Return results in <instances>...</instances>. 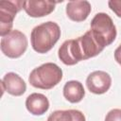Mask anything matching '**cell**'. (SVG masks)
<instances>
[{
    "label": "cell",
    "instance_id": "1",
    "mask_svg": "<svg viewBox=\"0 0 121 121\" xmlns=\"http://www.w3.org/2000/svg\"><path fill=\"white\" fill-rule=\"evenodd\" d=\"M103 49L94 38L91 30H88L77 39H70L63 42L59 48L58 56L65 65H75L80 60L97 56Z\"/></svg>",
    "mask_w": 121,
    "mask_h": 121
},
{
    "label": "cell",
    "instance_id": "5",
    "mask_svg": "<svg viewBox=\"0 0 121 121\" xmlns=\"http://www.w3.org/2000/svg\"><path fill=\"white\" fill-rule=\"evenodd\" d=\"M28 45L26 36L18 29L11 30L9 34L1 38V51L10 59L20 58L26 50Z\"/></svg>",
    "mask_w": 121,
    "mask_h": 121
},
{
    "label": "cell",
    "instance_id": "6",
    "mask_svg": "<svg viewBox=\"0 0 121 121\" xmlns=\"http://www.w3.org/2000/svg\"><path fill=\"white\" fill-rule=\"evenodd\" d=\"M24 1H1L0 2V35L6 36L11 31L13 20L16 14L23 9Z\"/></svg>",
    "mask_w": 121,
    "mask_h": 121
},
{
    "label": "cell",
    "instance_id": "12",
    "mask_svg": "<svg viewBox=\"0 0 121 121\" xmlns=\"http://www.w3.org/2000/svg\"><path fill=\"white\" fill-rule=\"evenodd\" d=\"M62 93L64 98L71 103L80 102L85 95L84 87L82 83L78 80L67 81L63 86Z\"/></svg>",
    "mask_w": 121,
    "mask_h": 121
},
{
    "label": "cell",
    "instance_id": "16",
    "mask_svg": "<svg viewBox=\"0 0 121 121\" xmlns=\"http://www.w3.org/2000/svg\"><path fill=\"white\" fill-rule=\"evenodd\" d=\"M114 60H116L117 63L121 65V44H119L114 51Z\"/></svg>",
    "mask_w": 121,
    "mask_h": 121
},
{
    "label": "cell",
    "instance_id": "4",
    "mask_svg": "<svg viewBox=\"0 0 121 121\" xmlns=\"http://www.w3.org/2000/svg\"><path fill=\"white\" fill-rule=\"evenodd\" d=\"M90 30L95 41L103 48L112 44L117 35L112 19L105 12H98L95 15L91 21Z\"/></svg>",
    "mask_w": 121,
    "mask_h": 121
},
{
    "label": "cell",
    "instance_id": "13",
    "mask_svg": "<svg viewBox=\"0 0 121 121\" xmlns=\"http://www.w3.org/2000/svg\"><path fill=\"white\" fill-rule=\"evenodd\" d=\"M47 121H86V118L78 110H58L48 116Z\"/></svg>",
    "mask_w": 121,
    "mask_h": 121
},
{
    "label": "cell",
    "instance_id": "10",
    "mask_svg": "<svg viewBox=\"0 0 121 121\" xmlns=\"http://www.w3.org/2000/svg\"><path fill=\"white\" fill-rule=\"evenodd\" d=\"M92 10L91 4L86 1H70L66 5V15L74 22L85 21Z\"/></svg>",
    "mask_w": 121,
    "mask_h": 121
},
{
    "label": "cell",
    "instance_id": "14",
    "mask_svg": "<svg viewBox=\"0 0 121 121\" xmlns=\"http://www.w3.org/2000/svg\"><path fill=\"white\" fill-rule=\"evenodd\" d=\"M104 121H121V109L111 110L106 114Z\"/></svg>",
    "mask_w": 121,
    "mask_h": 121
},
{
    "label": "cell",
    "instance_id": "8",
    "mask_svg": "<svg viewBox=\"0 0 121 121\" xmlns=\"http://www.w3.org/2000/svg\"><path fill=\"white\" fill-rule=\"evenodd\" d=\"M56 4L57 2H52V1L27 0L23 2V9L28 16L33 18H38L50 14L55 9Z\"/></svg>",
    "mask_w": 121,
    "mask_h": 121
},
{
    "label": "cell",
    "instance_id": "11",
    "mask_svg": "<svg viewBox=\"0 0 121 121\" xmlns=\"http://www.w3.org/2000/svg\"><path fill=\"white\" fill-rule=\"evenodd\" d=\"M26 108L33 115H43L49 109V100L43 94L33 93L26 97Z\"/></svg>",
    "mask_w": 121,
    "mask_h": 121
},
{
    "label": "cell",
    "instance_id": "15",
    "mask_svg": "<svg viewBox=\"0 0 121 121\" xmlns=\"http://www.w3.org/2000/svg\"><path fill=\"white\" fill-rule=\"evenodd\" d=\"M108 5L109 8L115 13V15L121 18V0H110Z\"/></svg>",
    "mask_w": 121,
    "mask_h": 121
},
{
    "label": "cell",
    "instance_id": "9",
    "mask_svg": "<svg viewBox=\"0 0 121 121\" xmlns=\"http://www.w3.org/2000/svg\"><path fill=\"white\" fill-rule=\"evenodd\" d=\"M3 91L8 92L14 96H20L26 91V84L25 80L16 73H7L1 80Z\"/></svg>",
    "mask_w": 121,
    "mask_h": 121
},
{
    "label": "cell",
    "instance_id": "3",
    "mask_svg": "<svg viewBox=\"0 0 121 121\" xmlns=\"http://www.w3.org/2000/svg\"><path fill=\"white\" fill-rule=\"evenodd\" d=\"M62 78V70L56 63L45 62L34 68L28 77V82L31 86L49 90L60 82Z\"/></svg>",
    "mask_w": 121,
    "mask_h": 121
},
{
    "label": "cell",
    "instance_id": "7",
    "mask_svg": "<svg viewBox=\"0 0 121 121\" xmlns=\"http://www.w3.org/2000/svg\"><path fill=\"white\" fill-rule=\"evenodd\" d=\"M112 85V78L105 71H94L86 78L88 90L95 95H102L109 91Z\"/></svg>",
    "mask_w": 121,
    "mask_h": 121
},
{
    "label": "cell",
    "instance_id": "2",
    "mask_svg": "<svg viewBox=\"0 0 121 121\" xmlns=\"http://www.w3.org/2000/svg\"><path fill=\"white\" fill-rule=\"evenodd\" d=\"M60 34V28L55 22L48 21L38 25L32 29L30 34L31 46L37 53H47L59 41Z\"/></svg>",
    "mask_w": 121,
    "mask_h": 121
}]
</instances>
